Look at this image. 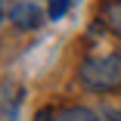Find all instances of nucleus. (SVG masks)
I'll use <instances>...</instances> for the list:
<instances>
[{
    "label": "nucleus",
    "instance_id": "obj_1",
    "mask_svg": "<svg viewBox=\"0 0 121 121\" xmlns=\"http://www.w3.org/2000/svg\"><path fill=\"white\" fill-rule=\"evenodd\" d=\"M78 78L93 93H115L121 87V56L118 53L87 56L78 68Z\"/></svg>",
    "mask_w": 121,
    "mask_h": 121
},
{
    "label": "nucleus",
    "instance_id": "obj_2",
    "mask_svg": "<svg viewBox=\"0 0 121 121\" xmlns=\"http://www.w3.org/2000/svg\"><path fill=\"white\" fill-rule=\"evenodd\" d=\"M9 22H13V28L19 31H37L43 22H47V13L40 9L37 0H19V3L9 6Z\"/></svg>",
    "mask_w": 121,
    "mask_h": 121
},
{
    "label": "nucleus",
    "instance_id": "obj_3",
    "mask_svg": "<svg viewBox=\"0 0 121 121\" xmlns=\"http://www.w3.org/2000/svg\"><path fill=\"white\" fill-rule=\"evenodd\" d=\"M99 19L115 37H121V0H103L99 3Z\"/></svg>",
    "mask_w": 121,
    "mask_h": 121
},
{
    "label": "nucleus",
    "instance_id": "obj_4",
    "mask_svg": "<svg viewBox=\"0 0 121 121\" xmlns=\"http://www.w3.org/2000/svg\"><path fill=\"white\" fill-rule=\"evenodd\" d=\"M19 106H22V90L9 87L0 99V121H19Z\"/></svg>",
    "mask_w": 121,
    "mask_h": 121
},
{
    "label": "nucleus",
    "instance_id": "obj_5",
    "mask_svg": "<svg viewBox=\"0 0 121 121\" xmlns=\"http://www.w3.org/2000/svg\"><path fill=\"white\" fill-rule=\"evenodd\" d=\"M59 121H99L96 109H87V106H65L59 109Z\"/></svg>",
    "mask_w": 121,
    "mask_h": 121
},
{
    "label": "nucleus",
    "instance_id": "obj_6",
    "mask_svg": "<svg viewBox=\"0 0 121 121\" xmlns=\"http://www.w3.org/2000/svg\"><path fill=\"white\" fill-rule=\"evenodd\" d=\"M65 13H68V0H50V6H47V19L50 22H59Z\"/></svg>",
    "mask_w": 121,
    "mask_h": 121
},
{
    "label": "nucleus",
    "instance_id": "obj_7",
    "mask_svg": "<svg viewBox=\"0 0 121 121\" xmlns=\"http://www.w3.org/2000/svg\"><path fill=\"white\" fill-rule=\"evenodd\" d=\"M31 121H59V109H53V106H40V109L34 112Z\"/></svg>",
    "mask_w": 121,
    "mask_h": 121
},
{
    "label": "nucleus",
    "instance_id": "obj_8",
    "mask_svg": "<svg viewBox=\"0 0 121 121\" xmlns=\"http://www.w3.org/2000/svg\"><path fill=\"white\" fill-rule=\"evenodd\" d=\"M96 115H99V121H121V109H115V106H99Z\"/></svg>",
    "mask_w": 121,
    "mask_h": 121
},
{
    "label": "nucleus",
    "instance_id": "obj_9",
    "mask_svg": "<svg viewBox=\"0 0 121 121\" xmlns=\"http://www.w3.org/2000/svg\"><path fill=\"white\" fill-rule=\"evenodd\" d=\"M3 13H6V3L0 0V22H3Z\"/></svg>",
    "mask_w": 121,
    "mask_h": 121
}]
</instances>
